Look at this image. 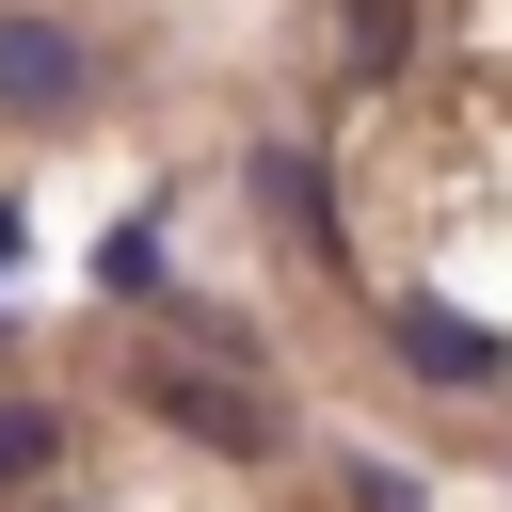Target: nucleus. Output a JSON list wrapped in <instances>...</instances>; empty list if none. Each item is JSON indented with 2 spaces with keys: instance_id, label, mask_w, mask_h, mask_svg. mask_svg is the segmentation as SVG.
<instances>
[{
  "instance_id": "f257e3e1",
  "label": "nucleus",
  "mask_w": 512,
  "mask_h": 512,
  "mask_svg": "<svg viewBox=\"0 0 512 512\" xmlns=\"http://www.w3.org/2000/svg\"><path fill=\"white\" fill-rule=\"evenodd\" d=\"M144 400H160V432H192V448H224V464H288V416H272L240 368H160Z\"/></svg>"
},
{
  "instance_id": "f03ea898",
  "label": "nucleus",
  "mask_w": 512,
  "mask_h": 512,
  "mask_svg": "<svg viewBox=\"0 0 512 512\" xmlns=\"http://www.w3.org/2000/svg\"><path fill=\"white\" fill-rule=\"evenodd\" d=\"M80 80H96V48H80L64 16H0V112H16V128H48Z\"/></svg>"
},
{
  "instance_id": "7ed1b4c3",
  "label": "nucleus",
  "mask_w": 512,
  "mask_h": 512,
  "mask_svg": "<svg viewBox=\"0 0 512 512\" xmlns=\"http://www.w3.org/2000/svg\"><path fill=\"white\" fill-rule=\"evenodd\" d=\"M384 336H400V368H432V384H512V352H496L464 304H384Z\"/></svg>"
},
{
  "instance_id": "20e7f679",
  "label": "nucleus",
  "mask_w": 512,
  "mask_h": 512,
  "mask_svg": "<svg viewBox=\"0 0 512 512\" xmlns=\"http://www.w3.org/2000/svg\"><path fill=\"white\" fill-rule=\"evenodd\" d=\"M96 288H112V304H160V208H128V224H112V256H96Z\"/></svg>"
},
{
  "instance_id": "39448f33",
  "label": "nucleus",
  "mask_w": 512,
  "mask_h": 512,
  "mask_svg": "<svg viewBox=\"0 0 512 512\" xmlns=\"http://www.w3.org/2000/svg\"><path fill=\"white\" fill-rule=\"evenodd\" d=\"M32 464H64V400H0V496H16Z\"/></svg>"
},
{
  "instance_id": "423d86ee",
  "label": "nucleus",
  "mask_w": 512,
  "mask_h": 512,
  "mask_svg": "<svg viewBox=\"0 0 512 512\" xmlns=\"http://www.w3.org/2000/svg\"><path fill=\"white\" fill-rule=\"evenodd\" d=\"M0 272H16V208H0Z\"/></svg>"
},
{
  "instance_id": "0eeeda50",
  "label": "nucleus",
  "mask_w": 512,
  "mask_h": 512,
  "mask_svg": "<svg viewBox=\"0 0 512 512\" xmlns=\"http://www.w3.org/2000/svg\"><path fill=\"white\" fill-rule=\"evenodd\" d=\"M48 512H64V496H48Z\"/></svg>"
}]
</instances>
